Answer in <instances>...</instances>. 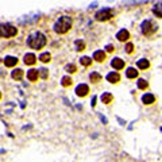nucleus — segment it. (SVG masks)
Listing matches in <instances>:
<instances>
[{
    "label": "nucleus",
    "instance_id": "obj_30",
    "mask_svg": "<svg viewBox=\"0 0 162 162\" xmlns=\"http://www.w3.org/2000/svg\"><path fill=\"white\" fill-rule=\"evenodd\" d=\"M95 101H96V97H93V99H92V105H93V107H95V104H96Z\"/></svg>",
    "mask_w": 162,
    "mask_h": 162
},
{
    "label": "nucleus",
    "instance_id": "obj_2",
    "mask_svg": "<svg viewBox=\"0 0 162 162\" xmlns=\"http://www.w3.org/2000/svg\"><path fill=\"white\" fill-rule=\"evenodd\" d=\"M70 27H72V19L69 18V16H62V18H60L58 22L56 23L54 30L58 34H65L70 30Z\"/></svg>",
    "mask_w": 162,
    "mask_h": 162
},
{
    "label": "nucleus",
    "instance_id": "obj_21",
    "mask_svg": "<svg viewBox=\"0 0 162 162\" xmlns=\"http://www.w3.org/2000/svg\"><path fill=\"white\" fill-rule=\"evenodd\" d=\"M147 86H149V84H147V81H146V80L141 79L139 81H138V88H139V89H146Z\"/></svg>",
    "mask_w": 162,
    "mask_h": 162
},
{
    "label": "nucleus",
    "instance_id": "obj_7",
    "mask_svg": "<svg viewBox=\"0 0 162 162\" xmlns=\"http://www.w3.org/2000/svg\"><path fill=\"white\" fill-rule=\"evenodd\" d=\"M116 38L120 40V42H124V40H127L130 38V33L127 30H120L119 33H118V35H116Z\"/></svg>",
    "mask_w": 162,
    "mask_h": 162
},
{
    "label": "nucleus",
    "instance_id": "obj_14",
    "mask_svg": "<svg viewBox=\"0 0 162 162\" xmlns=\"http://www.w3.org/2000/svg\"><path fill=\"white\" fill-rule=\"evenodd\" d=\"M142 100H143V103H144V104H151V103H154L155 97H154V95L147 93V95H144V96L142 97Z\"/></svg>",
    "mask_w": 162,
    "mask_h": 162
},
{
    "label": "nucleus",
    "instance_id": "obj_12",
    "mask_svg": "<svg viewBox=\"0 0 162 162\" xmlns=\"http://www.w3.org/2000/svg\"><path fill=\"white\" fill-rule=\"evenodd\" d=\"M35 61H37V57L34 56V54H26L24 56V63L26 65H34L35 63Z\"/></svg>",
    "mask_w": 162,
    "mask_h": 162
},
{
    "label": "nucleus",
    "instance_id": "obj_5",
    "mask_svg": "<svg viewBox=\"0 0 162 162\" xmlns=\"http://www.w3.org/2000/svg\"><path fill=\"white\" fill-rule=\"evenodd\" d=\"M155 30H157V27L153 24L151 20H144V22L142 23V33H143L144 35H149V34L154 33Z\"/></svg>",
    "mask_w": 162,
    "mask_h": 162
},
{
    "label": "nucleus",
    "instance_id": "obj_4",
    "mask_svg": "<svg viewBox=\"0 0 162 162\" xmlns=\"http://www.w3.org/2000/svg\"><path fill=\"white\" fill-rule=\"evenodd\" d=\"M112 16H114V12H112V10H109V8H105V10L99 11V12H97L96 15H95V18H96V20L104 22V20L111 19Z\"/></svg>",
    "mask_w": 162,
    "mask_h": 162
},
{
    "label": "nucleus",
    "instance_id": "obj_27",
    "mask_svg": "<svg viewBox=\"0 0 162 162\" xmlns=\"http://www.w3.org/2000/svg\"><path fill=\"white\" fill-rule=\"evenodd\" d=\"M126 51H127V53H132V51H134V45H132V43H127Z\"/></svg>",
    "mask_w": 162,
    "mask_h": 162
},
{
    "label": "nucleus",
    "instance_id": "obj_1",
    "mask_svg": "<svg viewBox=\"0 0 162 162\" xmlns=\"http://www.w3.org/2000/svg\"><path fill=\"white\" fill-rule=\"evenodd\" d=\"M27 43H28V46H30L31 49H37V50H38V49H42L43 46L46 45V38H45L43 34L35 33V34H33V35L28 38Z\"/></svg>",
    "mask_w": 162,
    "mask_h": 162
},
{
    "label": "nucleus",
    "instance_id": "obj_19",
    "mask_svg": "<svg viewBox=\"0 0 162 162\" xmlns=\"http://www.w3.org/2000/svg\"><path fill=\"white\" fill-rule=\"evenodd\" d=\"M149 66H150V63H149L147 60H139L138 61V68L139 69H147Z\"/></svg>",
    "mask_w": 162,
    "mask_h": 162
},
{
    "label": "nucleus",
    "instance_id": "obj_8",
    "mask_svg": "<svg viewBox=\"0 0 162 162\" xmlns=\"http://www.w3.org/2000/svg\"><path fill=\"white\" fill-rule=\"evenodd\" d=\"M38 76H39V72L37 70V69H31L27 73V79L30 81H37L38 80Z\"/></svg>",
    "mask_w": 162,
    "mask_h": 162
},
{
    "label": "nucleus",
    "instance_id": "obj_23",
    "mask_svg": "<svg viewBox=\"0 0 162 162\" xmlns=\"http://www.w3.org/2000/svg\"><path fill=\"white\" fill-rule=\"evenodd\" d=\"M91 81L92 83H99V81H101V76L99 73H92L91 74Z\"/></svg>",
    "mask_w": 162,
    "mask_h": 162
},
{
    "label": "nucleus",
    "instance_id": "obj_9",
    "mask_svg": "<svg viewBox=\"0 0 162 162\" xmlns=\"http://www.w3.org/2000/svg\"><path fill=\"white\" fill-rule=\"evenodd\" d=\"M107 80H108L111 84H116L118 81L120 80V76H119V73H116V72H115V73L112 72V73H109L108 76H107Z\"/></svg>",
    "mask_w": 162,
    "mask_h": 162
},
{
    "label": "nucleus",
    "instance_id": "obj_17",
    "mask_svg": "<svg viewBox=\"0 0 162 162\" xmlns=\"http://www.w3.org/2000/svg\"><path fill=\"white\" fill-rule=\"evenodd\" d=\"M126 74H127L128 79H135V77H138V70H135L134 68H128Z\"/></svg>",
    "mask_w": 162,
    "mask_h": 162
},
{
    "label": "nucleus",
    "instance_id": "obj_22",
    "mask_svg": "<svg viewBox=\"0 0 162 162\" xmlns=\"http://www.w3.org/2000/svg\"><path fill=\"white\" fill-rule=\"evenodd\" d=\"M51 58V56L49 53H43V54H40V57H39V60L42 61V62H49Z\"/></svg>",
    "mask_w": 162,
    "mask_h": 162
},
{
    "label": "nucleus",
    "instance_id": "obj_20",
    "mask_svg": "<svg viewBox=\"0 0 162 162\" xmlns=\"http://www.w3.org/2000/svg\"><path fill=\"white\" fill-rule=\"evenodd\" d=\"M80 62H81V65H84V66H89L92 63V60L89 58V57H83V58L80 60Z\"/></svg>",
    "mask_w": 162,
    "mask_h": 162
},
{
    "label": "nucleus",
    "instance_id": "obj_31",
    "mask_svg": "<svg viewBox=\"0 0 162 162\" xmlns=\"http://www.w3.org/2000/svg\"><path fill=\"white\" fill-rule=\"evenodd\" d=\"M0 97H2V95H0Z\"/></svg>",
    "mask_w": 162,
    "mask_h": 162
},
{
    "label": "nucleus",
    "instance_id": "obj_6",
    "mask_svg": "<svg viewBox=\"0 0 162 162\" xmlns=\"http://www.w3.org/2000/svg\"><path fill=\"white\" fill-rule=\"evenodd\" d=\"M88 92H89V88H88V85H85V84H80V85L76 88L77 96H85Z\"/></svg>",
    "mask_w": 162,
    "mask_h": 162
},
{
    "label": "nucleus",
    "instance_id": "obj_16",
    "mask_svg": "<svg viewBox=\"0 0 162 162\" xmlns=\"http://www.w3.org/2000/svg\"><path fill=\"white\" fill-rule=\"evenodd\" d=\"M112 99H114V97H112L111 93H103L101 95V101H103L104 104H109L112 101Z\"/></svg>",
    "mask_w": 162,
    "mask_h": 162
},
{
    "label": "nucleus",
    "instance_id": "obj_10",
    "mask_svg": "<svg viewBox=\"0 0 162 162\" xmlns=\"http://www.w3.org/2000/svg\"><path fill=\"white\" fill-rule=\"evenodd\" d=\"M4 63L8 68H12V66H15L16 63H18V58H15V57H5Z\"/></svg>",
    "mask_w": 162,
    "mask_h": 162
},
{
    "label": "nucleus",
    "instance_id": "obj_26",
    "mask_svg": "<svg viewBox=\"0 0 162 162\" xmlns=\"http://www.w3.org/2000/svg\"><path fill=\"white\" fill-rule=\"evenodd\" d=\"M65 69H66V72H69V73H74V72H76V66L74 65H68Z\"/></svg>",
    "mask_w": 162,
    "mask_h": 162
},
{
    "label": "nucleus",
    "instance_id": "obj_11",
    "mask_svg": "<svg viewBox=\"0 0 162 162\" xmlns=\"http://www.w3.org/2000/svg\"><path fill=\"white\" fill-rule=\"evenodd\" d=\"M112 66H114L116 70H120V69H123V68H124L123 60H120V58H114V60H112Z\"/></svg>",
    "mask_w": 162,
    "mask_h": 162
},
{
    "label": "nucleus",
    "instance_id": "obj_15",
    "mask_svg": "<svg viewBox=\"0 0 162 162\" xmlns=\"http://www.w3.org/2000/svg\"><path fill=\"white\" fill-rule=\"evenodd\" d=\"M153 12H154L158 18H162V3H160V4H155L154 7H153Z\"/></svg>",
    "mask_w": 162,
    "mask_h": 162
},
{
    "label": "nucleus",
    "instance_id": "obj_29",
    "mask_svg": "<svg viewBox=\"0 0 162 162\" xmlns=\"http://www.w3.org/2000/svg\"><path fill=\"white\" fill-rule=\"evenodd\" d=\"M114 46H111V45H108L107 46V51H108V53H111V51H114Z\"/></svg>",
    "mask_w": 162,
    "mask_h": 162
},
{
    "label": "nucleus",
    "instance_id": "obj_24",
    "mask_svg": "<svg viewBox=\"0 0 162 162\" xmlns=\"http://www.w3.org/2000/svg\"><path fill=\"white\" fill-rule=\"evenodd\" d=\"M76 50H79V51H83L84 49H85V43L83 42V40H76Z\"/></svg>",
    "mask_w": 162,
    "mask_h": 162
},
{
    "label": "nucleus",
    "instance_id": "obj_28",
    "mask_svg": "<svg viewBox=\"0 0 162 162\" xmlns=\"http://www.w3.org/2000/svg\"><path fill=\"white\" fill-rule=\"evenodd\" d=\"M40 76H42V79H47V70L46 69H40Z\"/></svg>",
    "mask_w": 162,
    "mask_h": 162
},
{
    "label": "nucleus",
    "instance_id": "obj_18",
    "mask_svg": "<svg viewBox=\"0 0 162 162\" xmlns=\"http://www.w3.org/2000/svg\"><path fill=\"white\" fill-rule=\"evenodd\" d=\"M23 77V70L22 69H16V70L12 72V79L14 80H20Z\"/></svg>",
    "mask_w": 162,
    "mask_h": 162
},
{
    "label": "nucleus",
    "instance_id": "obj_25",
    "mask_svg": "<svg viewBox=\"0 0 162 162\" xmlns=\"http://www.w3.org/2000/svg\"><path fill=\"white\" fill-rule=\"evenodd\" d=\"M72 83H73V80H72L70 77H63V79H62V85H63V86L72 85Z\"/></svg>",
    "mask_w": 162,
    "mask_h": 162
},
{
    "label": "nucleus",
    "instance_id": "obj_13",
    "mask_svg": "<svg viewBox=\"0 0 162 162\" xmlns=\"http://www.w3.org/2000/svg\"><path fill=\"white\" fill-rule=\"evenodd\" d=\"M104 58H105V53L104 51H95V54H93V60H96L97 62H101V61H104Z\"/></svg>",
    "mask_w": 162,
    "mask_h": 162
},
{
    "label": "nucleus",
    "instance_id": "obj_3",
    "mask_svg": "<svg viewBox=\"0 0 162 162\" xmlns=\"http://www.w3.org/2000/svg\"><path fill=\"white\" fill-rule=\"evenodd\" d=\"M0 35L4 38H10V37L16 35V28L11 24H0Z\"/></svg>",
    "mask_w": 162,
    "mask_h": 162
}]
</instances>
